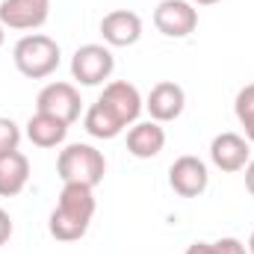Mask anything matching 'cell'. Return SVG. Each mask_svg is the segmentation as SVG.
Wrapping results in <instances>:
<instances>
[{"mask_svg":"<svg viewBox=\"0 0 254 254\" xmlns=\"http://www.w3.org/2000/svg\"><path fill=\"white\" fill-rule=\"evenodd\" d=\"M92 216H95V190L83 184H63L60 201L48 219V231L60 243H74L86 237Z\"/></svg>","mask_w":254,"mask_h":254,"instance_id":"1","label":"cell"},{"mask_svg":"<svg viewBox=\"0 0 254 254\" xmlns=\"http://www.w3.org/2000/svg\"><path fill=\"white\" fill-rule=\"evenodd\" d=\"M12 60H15V68L30 77V80H45L51 77L57 68H60V60H63V51L57 45V39L45 36V33H27L15 42L12 48Z\"/></svg>","mask_w":254,"mask_h":254,"instance_id":"2","label":"cell"},{"mask_svg":"<svg viewBox=\"0 0 254 254\" xmlns=\"http://www.w3.org/2000/svg\"><path fill=\"white\" fill-rule=\"evenodd\" d=\"M57 175L63 184H83L95 190L107 175V157L86 142L65 145L57 157Z\"/></svg>","mask_w":254,"mask_h":254,"instance_id":"3","label":"cell"},{"mask_svg":"<svg viewBox=\"0 0 254 254\" xmlns=\"http://www.w3.org/2000/svg\"><path fill=\"white\" fill-rule=\"evenodd\" d=\"M116 68V57L107 45H83L74 51L71 57V77L80 86H101L104 80H110Z\"/></svg>","mask_w":254,"mask_h":254,"instance_id":"4","label":"cell"},{"mask_svg":"<svg viewBox=\"0 0 254 254\" xmlns=\"http://www.w3.org/2000/svg\"><path fill=\"white\" fill-rule=\"evenodd\" d=\"M36 113H48L65 125H74L83 113V98L74 83H48L36 98Z\"/></svg>","mask_w":254,"mask_h":254,"instance_id":"5","label":"cell"},{"mask_svg":"<svg viewBox=\"0 0 254 254\" xmlns=\"http://www.w3.org/2000/svg\"><path fill=\"white\" fill-rule=\"evenodd\" d=\"M154 27L169 39H187L198 27V9L190 0H160L154 9Z\"/></svg>","mask_w":254,"mask_h":254,"instance_id":"6","label":"cell"},{"mask_svg":"<svg viewBox=\"0 0 254 254\" xmlns=\"http://www.w3.org/2000/svg\"><path fill=\"white\" fill-rule=\"evenodd\" d=\"M98 101H101L125 127L136 125L139 116H142V110H145V101H142L139 89H136L133 83H127V80H113V83H107Z\"/></svg>","mask_w":254,"mask_h":254,"instance_id":"7","label":"cell"},{"mask_svg":"<svg viewBox=\"0 0 254 254\" xmlns=\"http://www.w3.org/2000/svg\"><path fill=\"white\" fill-rule=\"evenodd\" d=\"M207 184H210V175H207V163L201 157L184 154L169 169V187L178 192L181 198H198L201 192L207 190Z\"/></svg>","mask_w":254,"mask_h":254,"instance_id":"8","label":"cell"},{"mask_svg":"<svg viewBox=\"0 0 254 254\" xmlns=\"http://www.w3.org/2000/svg\"><path fill=\"white\" fill-rule=\"evenodd\" d=\"M51 18V0H3L0 24L6 30H39Z\"/></svg>","mask_w":254,"mask_h":254,"instance_id":"9","label":"cell"},{"mask_svg":"<svg viewBox=\"0 0 254 254\" xmlns=\"http://www.w3.org/2000/svg\"><path fill=\"white\" fill-rule=\"evenodd\" d=\"M184 107H187V92H184L175 80L157 83V86L148 92V98H145V110H148L151 122H160V125L181 119Z\"/></svg>","mask_w":254,"mask_h":254,"instance_id":"10","label":"cell"},{"mask_svg":"<svg viewBox=\"0 0 254 254\" xmlns=\"http://www.w3.org/2000/svg\"><path fill=\"white\" fill-rule=\"evenodd\" d=\"M210 160L222 172H243L249 166V160H252L249 139L240 136V133H231V130L213 136V142H210Z\"/></svg>","mask_w":254,"mask_h":254,"instance_id":"11","label":"cell"},{"mask_svg":"<svg viewBox=\"0 0 254 254\" xmlns=\"http://www.w3.org/2000/svg\"><path fill=\"white\" fill-rule=\"evenodd\" d=\"M101 36L107 48H130L142 39V18L130 9H113L101 18Z\"/></svg>","mask_w":254,"mask_h":254,"instance_id":"12","label":"cell"},{"mask_svg":"<svg viewBox=\"0 0 254 254\" xmlns=\"http://www.w3.org/2000/svg\"><path fill=\"white\" fill-rule=\"evenodd\" d=\"M166 148V130L160 122H136L127 130V151L136 160H151Z\"/></svg>","mask_w":254,"mask_h":254,"instance_id":"13","label":"cell"},{"mask_svg":"<svg viewBox=\"0 0 254 254\" xmlns=\"http://www.w3.org/2000/svg\"><path fill=\"white\" fill-rule=\"evenodd\" d=\"M30 181V160L21 151L0 154V198H15Z\"/></svg>","mask_w":254,"mask_h":254,"instance_id":"14","label":"cell"},{"mask_svg":"<svg viewBox=\"0 0 254 254\" xmlns=\"http://www.w3.org/2000/svg\"><path fill=\"white\" fill-rule=\"evenodd\" d=\"M68 127L71 125H65V122L48 116V113H36V116H30V122H27V139H30L36 148H57V145L65 142Z\"/></svg>","mask_w":254,"mask_h":254,"instance_id":"15","label":"cell"},{"mask_svg":"<svg viewBox=\"0 0 254 254\" xmlns=\"http://www.w3.org/2000/svg\"><path fill=\"white\" fill-rule=\"evenodd\" d=\"M83 127H86V133L95 136V139H116V136H122V130H127V127L122 125L101 101H95V104L86 110Z\"/></svg>","mask_w":254,"mask_h":254,"instance_id":"16","label":"cell"},{"mask_svg":"<svg viewBox=\"0 0 254 254\" xmlns=\"http://www.w3.org/2000/svg\"><path fill=\"white\" fill-rule=\"evenodd\" d=\"M234 113L240 119V125L246 130V139L254 142V83L243 86L237 92V101H234Z\"/></svg>","mask_w":254,"mask_h":254,"instance_id":"17","label":"cell"},{"mask_svg":"<svg viewBox=\"0 0 254 254\" xmlns=\"http://www.w3.org/2000/svg\"><path fill=\"white\" fill-rule=\"evenodd\" d=\"M18 145H21V127L15 125L12 119L0 116V154L18 151Z\"/></svg>","mask_w":254,"mask_h":254,"instance_id":"18","label":"cell"},{"mask_svg":"<svg viewBox=\"0 0 254 254\" xmlns=\"http://www.w3.org/2000/svg\"><path fill=\"white\" fill-rule=\"evenodd\" d=\"M213 249H216V254H249V249L237 237H222L213 243Z\"/></svg>","mask_w":254,"mask_h":254,"instance_id":"19","label":"cell"},{"mask_svg":"<svg viewBox=\"0 0 254 254\" xmlns=\"http://www.w3.org/2000/svg\"><path fill=\"white\" fill-rule=\"evenodd\" d=\"M9 237H12V216L0 207V246H6Z\"/></svg>","mask_w":254,"mask_h":254,"instance_id":"20","label":"cell"},{"mask_svg":"<svg viewBox=\"0 0 254 254\" xmlns=\"http://www.w3.org/2000/svg\"><path fill=\"white\" fill-rule=\"evenodd\" d=\"M187 254H216V249H213V243H192Z\"/></svg>","mask_w":254,"mask_h":254,"instance_id":"21","label":"cell"},{"mask_svg":"<svg viewBox=\"0 0 254 254\" xmlns=\"http://www.w3.org/2000/svg\"><path fill=\"white\" fill-rule=\"evenodd\" d=\"M246 190L252 192L254 198V160H249V166H246Z\"/></svg>","mask_w":254,"mask_h":254,"instance_id":"22","label":"cell"},{"mask_svg":"<svg viewBox=\"0 0 254 254\" xmlns=\"http://www.w3.org/2000/svg\"><path fill=\"white\" fill-rule=\"evenodd\" d=\"M192 6H213V3H219V0H190Z\"/></svg>","mask_w":254,"mask_h":254,"instance_id":"23","label":"cell"},{"mask_svg":"<svg viewBox=\"0 0 254 254\" xmlns=\"http://www.w3.org/2000/svg\"><path fill=\"white\" fill-rule=\"evenodd\" d=\"M246 249H249V254H254V231H252V237H249V246Z\"/></svg>","mask_w":254,"mask_h":254,"instance_id":"24","label":"cell"},{"mask_svg":"<svg viewBox=\"0 0 254 254\" xmlns=\"http://www.w3.org/2000/svg\"><path fill=\"white\" fill-rule=\"evenodd\" d=\"M3 42H6V27L0 24V48H3Z\"/></svg>","mask_w":254,"mask_h":254,"instance_id":"25","label":"cell"}]
</instances>
